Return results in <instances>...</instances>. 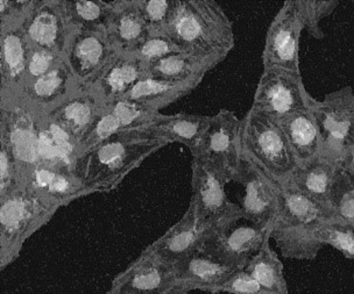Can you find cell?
Here are the masks:
<instances>
[{
  "label": "cell",
  "mask_w": 354,
  "mask_h": 294,
  "mask_svg": "<svg viewBox=\"0 0 354 294\" xmlns=\"http://www.w3.org/2000/svg\"><path fill=\"white\" fill-rule=\"evenodd\" d=\"M169 146L147 127L125 129L75 158L73 170L86 191L117 188L146 158Z\"/></svg>",
  "instance_id": "cell-1"
},
{
  "label": "cell",
  "mask_w": 354,
  "mask_h": 294,
  "mask_svg": "<svg viewBox=\"0 0 354 294\" xmlns=\"http://www.w3.org/2000/svg\"><path fill=\"white\" fill-rule=\"evenodd\" d=\"M180 52L216 66L236 44L233 23L214 0H176L163 30Z\"/></svg>",
  "instance_id": "cell-2"
},
{
  "label": "cell",
  "mask_w": 354,
  "mask_h": 294,
  "mask_svg": "<svg viewBox=\"0 0 354 294\" xmlns=\"http://www.w3.org/2000/svg\"><path fill=\"white\" fill-rule=\"evenodd\" d=\"M331 210L295 188L281 186L272 239L286 258L313 261L322 251L316 233L331 220Z\"/></svg>",
  "instance_id": "cell-3"
},
{
  "label": "cell",
  "mask_w": 354,
  "mask_h": 294,
  "mask_svg": "<svg viewBox=\"0 0 354 294\" xmlns=\"http://www.w3.org/2000/svg\"><path fill=\"white\" fill-rule=\"evenodd\" d=\"M59 206L27 185L0 197V268L18 258L27 239L49 222Z\"/></svg>",
  "instance_id": "cell-4"
},
{
  "label": "cell",
  "mask_w": 354,
  "mask_h": 294,
  "mask_svg": "<svg viewBox=\"0 0 354 294\" xmlns=\"http://www.w3.org/2000/svg\"><path fill=\"white\" fill-rule=\"evenodd\" d=\"M241 155L261 168L277 184L282 185L299 168L279 122L250 108L241 119Z\"/></svg>",
  "instance_id": "cell-5"
},
{
  "label": "cell",
  "mask_w": 354,
  "mask_h": 294,
  "mask_svg": "<svg viewBox=\"0 0 354 294\" xmlns=\"http://www.w3.org/2000/svg\"><path fill=\"white\" fill-rule=\"evenodd\" d=\"M41 120L42 115L19 98L0 100V144H6L15 156L19 185H26L41 163Z\"/></svg>",
  "instance_id": "cell-6"
},
{
  "label": "cell",
  "mask_w": 354,
  "mask_h": 294,
  "mask_svg": "<svg viewBox=\"0 0 354 294\" xmlns=\"http://www.w3.org/2000/svg\"><path fill=\"white\" fill-rule=\"evenodd\" d=\"M321 134V155L325 161L340 166L354 144V90H335L311 105Z\"/></svg>",
  "instance_id": "cell-7"
},
{
  "label": "cell",
  "mask_w": 354,
  "mask_h": 294,
  "mask_svg": "<svg viewBox=\"0 0 354 294\" xmlns=\"http://www.w3.org/2000/svg\"><path fill=\"white\" fill-rule=\"evenodd\" d=\"M273 226L257 224L243 217L205 233L199 251L233 268H248L266 243Z\"/></svg>",
  "instance_id": "cell-8"
},
{
  "label": "cell",
  "mask_w": 354,
  "mask_h": 294,
  "mask_svg": "<svg viewBox=\"0 0 354 294\" xmlns=\"http://www.w3.org/2000/svg\"><path fill=\"white\" fill-rule=\"evenodd\" d=\"M226 184L227 182L212 168L202 161L194 159L192 195L189 205L195 210L203 234L243 217L239 205L227 198Z\"/></svg>",
  "instance_id": "cell-9"
},
{
  "label": "cell",
  "mask_w": 354,
  "mask_h": 294,
  "mask_svg": "<svg viewBox=\"0 0 354 294\" xmlns=\"http://www.w3.org/2000/svg\"><path fill=\"white\" fill-rule=\"evenodd\" d=\"M240 134L241 119L232 110H221L210 115L207 130L192 157L207 164L230 183L243 156Z\"/></svg>",
  "instance_id": "cell-10"
},
{
  "label": "cell",
  "mask_w": 354,
  "mask_h": 294,
  "mask_svg": "<svg viewBox=\"0 0 354 294\" xmlns=\"http://www.w3.org/2000/svg\"><path fill=\"white\" fill-rule=\"evenodd\" d=\"M119 55L106 30H75L66 47L64 61L78 90L93 91Z\"/></svg>",
  "instance_id": "cell-11"
},
{
  "label": "cell",
  "mask_w": 354,
  "mask_h": 294,
  "mask_svg": "<svg viewBox=\"0 0 354 294\" xmlns=\"http://www.w3.org/2000/svg\"><path fill=\"white\" fill-rule=\"evenodd\" d=\"M315 98L303 83L302 75L282 69L262 70L251 108L275 120L310 108Z\"/></svg>",
  "instance_id": "cell-12"
},
{
  "label": "cell",
  "mask_w": 354,
  "mask_h": 294,
  "mask_svg": "<svg viewBox=\"0 0 354 294\" xmlns=\"http://www.w3.org/2000/svg\"><path fill=\"white\" fill-rule=\"evenodd\" d=\"M304 32L296 0H286L270 22L262 49V70L282 69L301 74L299 49Z\"/></svg>",
  "instance_id": "cell-13"
},
{
  "label": "cell",
  "mask_w": 354,
  "mask_h": 294,
  "mask_svg": "<svg viewBox=\"0 0 354 294\" xmlns=\"http://www.w3.org/2000/svg\"><path fill=\"white\" fill-rule=\"evenodd\" d=\"M232 182L243 188V197L238 205L243 217L257 224L273 226L279 208L280 185L243 156Z\"/></svg>",
  "instance_id": "cell-14"
},
{
  "label": "cell",
  "mask_w": 354,
  "mask_h": 294,
  "mask_svg": "<svg viewBox=\"0 0 354 294\" xmlns=\"http://www.w3.org/2000/svg\"><path fill=\"white\" fill-rule=\"evenodd\" d=\"M22 28L30 47L48 50L63 59L75 30L63 8L62 0H39Z\"/></svg>",
  "instance_id": "cell-15"
},
{
  "label": "cell",
  "mask_w": 354,
  "mask_h": 294,
  "mask_svg": "<svg viewBox=\"0 0 354 294\" xmlns=\"http://www.w3.org/2000/svg\"><path fill=\"white\" fill-rule=\"evenodd\" d=\"M104 105L105 104L93 91L77 90L42 115V118L61 130L77 149L78 144L91 128Z\"/></svg>",
  "instance_id": "cell-16"
},
{
  "label": "cell",
  "mask_w": 354,
  "mask_h": 294,
  "mask_svg": "<svg viewBox=\"0 0 354 294\" xmlns=\"http://www.w3.org/2000/svg\"><path fill=\"white\" fill-rule=\"evenodd\" d=\"M30 50L22 25L0 28V100L15 98L21 92Z\"/></svg>",
  "instance_id": "cell-17"
},
{
  "label": "cell",
  "mask_w": 354,
  "mask_h": 294,
  "mask_svg": "<svg viewBox=\"0 0 354 294\" xmlns=\"http://www.w3.org/2000/svg\"><path fill=\"white\" fill-rule=\"evenodd\" d=\"M176 284L175 266L142 254L115 277L111 290L120 294H161Z\"/></svg>",
  "instance_id": "cell-18"
},
{
  "label": "cell",
  "mask_w": 354,
  "mask_h": 294,
  "mask_svg": "<svg viewBox=\"0 0 354 294\" xmlns=\"http://www.w3.org/2000/svg\"><path fill=\"white\" fill-rule=\"evenodd\" d=\"M203 235V232L199 228L195 210L192 205H189L181 220L147 246L144 253L175 266L177 263L199 251Z\"/></svg>",
  "instance_id": "cell-19"
},
{
  "label": "cell",
  "mask_w": 354,
  "mask_h": 294,
  "mask_svg": "<svg viewBox=\"0 0 354 294\" xmlns=\"http://www.w3.org/2000/svg\"><path fill=\"white\" fill-rule=\"evenodd\" d=\"M77 90L74 76L63 59L48 72L25 85L15 98L44 115Z\"/></svg>",
  "instance_id": "cell-20"
},
{
  "label": "cell",
  "mask_w": 354,
  "mask_h": 294,
  "mask_svg": "<svg viewBox=\"0 0 354 294\" xmlns=\"http://www.w3.org/2000/svg\"><path fill=\"white\" fill-rule=\"evenodd\" d=\"M240 268L224 264L197 251L175 265L176 284L189 290H203L216 293L218 287Z\"/></svg>",
  "instance_id": "cell-21"
},
{
  "label": "cell",
  "mask_w": 354,
  "mask_h": 294,
  "mask_svg": "<svg viewBox=\"0 0 354 294\" xmlns=\"http://www.w3.org/2000/svg\"><path fill=\"white\" fill-rule=\"evenodd\" d=\"M106 32L120 55H131L151 35L138 0H117Z\"/></svg>",
  "instance_id": "cell-22"
},
{
  "label": "cell",
  "mask_w": 354,
  "mask_h": 294,
  "mask_svg": "<svg viewBox=\"0 0 354 294\" xmlns=\"http://www.w3.org/2000/svg\"><path fill=\"white\" fill-rule=\"evenodd\" d=\"M299 166H306L321 155V134L311 108L299 110L277 120Z\"/></svg>",
  "instance_id": "cell-23"
},
{
  "label": "cell",
  "mask_w": 354,
  "mask_h": 294,
  "mask_svg": "<svg viewBox=\"0 0 354 294\" xmlns=\"http://www.w3.org/2000/svg\"><path fill=\"white\" fill-rule=\"evenodd\" d=\"M209 119L210 115L160 113L146 127L169 144L174 142L183 144L192 154L202 141Z\"/></svg>",
  "instance_id": "cell-24"
},
{
  "label": "cell",
  "mask_w": 354,
  "mask_h": 294,
  "mask_svg": "<svg viewBox=\"0 0 354 294\" xmlns=\"http://www.w3.org/2000/svg\"><path fill=\"white\" fill-rule=\"evenodd\" d=\"M145 64L133 55H119L100 77L93 92L104 104L122 99L145 77Z\"/></svg>",
  "instance_id": "cell-25"
},
{
  "label": "cell",
  "mask_w": 354,
  "mask_h": 294,
  "mask_svg": "<svg viewBox=\"0 0 354 294\" xmlns=\"http://www.w3.org/2000/svg\"><path fill=\"white\" fill-rule=\"evenodd\" d=\"M338 169L336 164L318 157L299 166L282 186L295 188L330 208L332 185Z\"/></svg>",
  "instance_id": "cell-26"
},
{
  "label": "cell",
  "mask_w": 354,
  "mask_h": 294,
  "mask_svg": "<svg viewBox=\"0 0 354 294\" xmlns=\"http://www.w3.org/2000/svg\"><path fill=\"white\" fill-rule=\"evenodd\" d=\"M212 69L214 66L203 59L185 52H175L145 66V76L161 81L199 85L205 75Z\"/></svg>",
  "instance_id": "cell-27"
},
{
  "label": "cell",
  "mask_w": 354,
  "mask_h": 294,
  "mask_svg": "<svg viewBox=\"0 0 354 294\" xmlns=\"http://www.w3.org/2000/svg\"><path fill=\"white\" fill-rule=\"evenodd\" d=\"M197 86L198 84L195 83H175L145 76L124 98L136 100L160 112L163 107L188 96Z\"/></svg>",
  "instance_id": "cell-28"
},
{
  "label": "cell",
  "mask_w": 354,
  "mask_h": 294,
  "mask_svg": "<svg viewBox=\"0 0 354 294\" xmlns=\"http://www.w3.org/2000/svg\"><path fill=\"white\" fill-rule=\"evenodd\" d=\"M62 5L74 30H107L117 0H62Z\"/></svg>",
  "instance_id": "cell-29"
},
{
  "label": "cell",
  "mask_w": 354,
  "mask_h": 294,
  "mask_svg": "<svg viewBox=\"0 0 354 294\" xmlns=\"http://www.w3.org/2000/svg\"><path fill=\"white\" fill-rule=\"evenodd\" d=\"M245 270L254 277L267 294H290L284 277L283 263L270 242L266 243Z\"/></svg>",
  "instance_id": "cell-30"
},
{
  "label": "cell",
  "mask_w": 354,
  "mask_h": 294,
  "mask_svg": "<svg viewBox=\"0 0 354 294\" xmlns=\"http://www.w3.org/2000/svg\"><path fill=\"white\" fill-rule=\"evenodd\" d=\"M331 220L354 229V182L343 169H338L330 197Z\"/></svg>",
  "instance_id": "cell-31"
},
{
  "label": "cell",
  "mask_w": 354,
  "mask_h": 294,
  "mask_svg": "<svg viewBox=\"0 0 354 294\" xmlns=\"http://www.w3.org/2000/svg\"><path fill=\"white\" fill-rule=\"evenodd\" d=\"M303 28L309 37L321 41L325 37L322 22L336 11L338 0H296Z\"/></svg>",
  "instance_id": "cell-32"
},
{
  "label": "cell",
  "mask_w": 354,
  "mask_h": 294,
  "mask_svg": "<svg viewBox=\"0 0 354 294\" xmlns=\"http://www.w3.org/2000/svg\"><path fill=\"white\" fill-rule=\"evenodd\" d=\"M41 195H46L59 207H62L74 202L75 199L88 195V192L74 173L73 166H64L59 169L50 186Z\"/></svg>",
  "instance_id": "cell-33"
},
{
  "label": "cell",
  "mask_w": 354,
  "mask_h": 294,
  "mask_svg": "<svg viewBox=\"0 0 354 294\" xmlns=\"http://www.w3.org/2000/svg\"><path fill=\"white\" fill-rule=\"evenodd\" d=\"M105 105L118 118L124 129L146 127L156 115H160L158 110L129 98H122Z\"/></svg>",
  "instance_id": "cell-34"
},
{
  "label": "cell",
  "mask_w": 354,
  "mask_h": 294,
  "mask_svg": "<svg viewBox=\"0 0 354 294\" xmlns=\"http://www.w3.org/2000/svg\"><path fill=\"white\" fill-rule=\"evenodd\" d=\"M122 130H125V129L122 128L118 118L113 115V112L106 105H104L103 110L97 117L91 128L88 129L86 135L82 139L81 142L78 144L77 149H76V157L85 151H88V149L96 147L97 144H102L103 141Z\"/></svg>",
  "instance_id": "cell-35"
},
{
  "label": "cell",
  "mask_w": 354,
  "mask_h": 294,
  "mask_svg": "<svg viewBox=\"0 0 354 294\" xmlns=\"http://www.w3.org/2000/svg\"><path fill=\"white\" fill-rule=\"evenodd\" d=\"M322 246H328L354 262V229L336 221L328 220L316 233Z\"/></svg>",
  "instance_id": "cell-36"
},
{
  "label": "cell",
  "mask_w": 354,
  "mask_h": 294,
  "mask_svg": "<svg viewBox=\"0 0 354 294\" xmlns=\"http://www.w3.org/2000/svg\"><path fill=\"white\" fill-rule=\"evenodd\" d=\"M176 0H138L151 34H162L173 15Z\"/></svg>",
  "instance_id": "cell-37"
},
{
  "label": "cell",
  "mask_w": 354,
  "mask_h": 294,
  "mask_svg": "<svg viewBox=\"0 0 354 294\" xmlns=\"http://www.w3.org/2000/svg\"><path fill=\"white\" fill-rule=\"evenodd\" d=\"M180 52L173 42L163 34H151L131 55L136 56L145 66L161 59L165 56Z\"/></svg>",
  "instance_id": "cell-38"
},
{
  "label": "cell",
  "mask_w": 354,
  "mask_h": 294,
  "mask_svg": "<svg viewBox=\"0 0 354 294\" xmlns=\"http://www.w3.org/2000/svg\"><path fill=\"white\" fill-rule=\"evenodd\" d=\"M39 0H1L0 1V28L24 25Z\"/></svg>",
  "instance_id": "cell-39"
},
{
  "label": "cell",
  "mask_w": 354,
  "mask_h": 294,
  "mask_svg": "<svg viewBox=\"0 0 354 294\" xmlns=\"http://www.w3.org/2000/svg\"><path fill=\"white\" fill-rule=\"evenodd\" d=\"M62 59L63 57L56 55L54 52L30 47L28 63H27L26 78H25L24 86L46 72H48Z\"/></svg>",
  "instance_id": "cell-40"
},
{
  "label": "cell",
  "mask_w": 354,
  "mask_h": 294,
  "mask_svg": "<svg viewBox=\"0 0 354 294\" xmlns=\"http://www.w3.org/2000/svg\"><path fill=\"white\" fill-rule=\"evenodd\" d=\"M216 293L267 294L261 285L245 268L233 273L232 276L218 287Z\"/></svg>",
  "instance_id": "cell-41"
},
{
  "label": "cell",
  "mask_w": 354,
  "mask_h": 294,
  "mask_svg": "<svg viewBox=\"0 0 354 294\" xmlns=\"http://www.w3.org/2000/svg\"><path fill=\"white\" fill-rule=\"evenodd\" d=\"M19 186L18 166L11 149L0 144V197L6 195Z\"/></svg>",
  "instance_id": "cell-42"
},
{
  "label": "cell",
  "mask_w": 354,
  "mask_h": 294,
  "mask_svg": "<svg viewBox=\"0 0 354 294\" xmlns=\"http://www.w3.org/2000/svg\"><path fill=\"white\" fill-rule=\"evenodd\" d=\"M340 169H343L346 173L347 176L354 182V144L351 148L346 157L344 158L343 162L340 164Z\"/></svg>",
  "instance_id": "cell-43"
},
{
  "label": "cell",
  "mask_w": 354,
  "mask_h": 294,
  "mask_svg": "<svg viewBox=\"0 0 354 294\" xmlns=\"http://www.w3.org/2000/svg\"><path fill=\"white\" fill-rule=\"evenodd\" d=\"M189 292H190V290L188 287L181 285V284H175L161 294H189Z\"/></svg>",
  "instance_id": "cell-44"
},
{
  "label": "cell",
  "mask_w": 354,
  "mask_h": 294,
  "mask_svg": "<svg viewBox=\"0 0 354 294\" xmlns=\"http://www.w3.org/2000/svg\"><path fill=\"white\" fill-rule=\"evenodd\" d=\"M105 294H120V293H117V292H115V291L110 290V291H109V292H106V293H105Z\"/></svg>",
  "instance_id": "cell-45"
}]
</instances>
